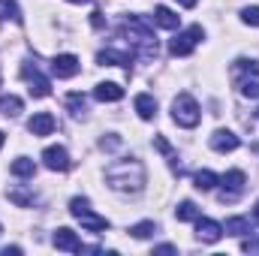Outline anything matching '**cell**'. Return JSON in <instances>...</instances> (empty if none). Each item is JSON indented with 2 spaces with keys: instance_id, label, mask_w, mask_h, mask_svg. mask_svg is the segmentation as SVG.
<instances>
[{
  "instance_id": "37",
  "label": "cell",
  "mask_w": 259,
  "mask_h": 256,
  "mask_svg": "<svg viewBox=\"0 0 259 256\" xmlns=\"http://www.w3.org/2000/svg\"><path fill=\"white\" fill-rule=\"evenodd\" d=\"M0 148H3V133H0Z\"/></svg>"
},
{
  "instance_id": "25",
  "label": "cell",
  "mask_w": 259,
  "mask_h": 256,
  "mask_svg": "<svg viewBox=\"0 0 259 256\" xmlns=\"http://www.w3.org/2000/svg\"><path fill=\"white\" fill-rule=\"evenodd\" d=\"M0 18H9L15 24H21V9L15 0H0Z\"/></svg>"
},
{
  "instance_id": "17",
  "label": "cell",
  "mask_w": 259,
  "mask_h": 256,
  "mask_svg": "<svg viewBox=\"0 0 259 256\" xmlns=\"http://www.w3.org/2000/svg\"><path fill=\"white\" fill-rule=\"evenodd\" d=\"M154 24H160V27H166V30H178L181 15L172 12L169 6H157V9H154Z\"/></svg>"
},
{
  "instance_id": "6",
  "label": "cell",
  "mask_w": 259,
  "mask_h": 256,
  "mask_svg": "<svg viewBox=\"0 0 259 256\" xmlns=\"http://www.w3.org/2000/svg\"><path fill=\"white\" fill-rule=\"evenodd\" d=\"M205 36V30L199 27V24H193V27H187V30H181L172 42H169V52L175 55V58H187L190 52L196 49V42Z\"/></svg>"
},
{
  "instance_id": "11",
  "label": "cell",
  "mask_w": 259,
  "mask_h": 256,
  "mask_svg": "<svg viewBox=\"0 0 259 256\" xmlns=\"http://www.w3.org/2000/svg\"><path fill=\"white\" fill-rule=\"evenodd\" d=\"M208 142H211V148H214L217 154H226V151H235V148L241 145V142H238V136H235L232 130H214Z\"/></svg>"
},
{
  "instance_id": "28",
  "label": "cell",
  "mask_w": 259,
  "mask_h": 256,
  "mask_svg": "<svg viewBox=\"0 0 259 256\" xmlns=\"http://www.w3.org/2000/svg\"><path fill=\"white\" fill-rule=\"evenodd\" d=\"M241 21L250 24V27H259V6H244L241 9Z\"/></svg>"
},
{
  "instance_id": "38",
  "label": "cell",
  "mask_w": 259,
  "mask_h": 256,
  "mask_svg": "<svg viewBox=\"0 0 259 256\" xmlns=\"http://www.w3.org/2000/svg\"><path fill=\"white\" fill-rule=\"evenodd\" d=\"M0 232H3V229H0Z\"/></svg>"
},
{
  "instance_id": "14",
  "label": "cell",
  "mask_w": 259,
  "mask_h": 256,
  "mask_svg": "<svg viewBox=\"0 0 259 256\" xmlns=\"http://www.w3.org/2000/svg\"><path fill=\"white\" fill-rule=\"evenodd\" d=\"M94 97H97L100 103H118V100L124 97V88L115 84V81H100V84L94 88Z\"/></svg>"
},
{
  "instance_id": "5",
  "label": "cell",
  "mask_w": 259,
  "mask_h": 256,
  "mask_svg": "<svg viewBox=\"0 0 259 256\" xmlns=\"http://www.w3.org/2000/svg\"><path fill=\"white\" fill-rule=\"evenodd\" d=\"M238 91L247 100H259V64L256 61H235Z\"/></svg>"
},
{
  "instance_id": "22",
  "label": "cell",
  "mask_w": 259,
  "mask_h": 256,
  "mask_svg": "<svg viewBox=\"0 0 259 256\" xmlns=\"http://www.w3.org/2000/svg\"><path fill=\"white\" fill-rule=\"evenodd\" d=\"M223 232L226 235H247L250 232V220L247 217H229L226 226H223Z\"/></svg>"
},
{
  "instance_id": "13",
  "label": "cell",
  "mask_w": 259,
  "mask_h": 256,
  "mask_svg": "<svg viewBox=\"0 0 259 256\" xmlns=\"http://www.w3.org/2000/svg\"><path fill=\"white\" fill-rule=\"evenodd\" d=\"M78 58L75 55H58L55 61H52V72L58 75V78H72L75 72H78Z\"/></svg>"
},
{
  "instance_id": "4",
  "label": "cell",
  "mask_w": 259,
  "mask_h": 256,
  "mask_svg": "<svg viewBox=\"0 0 259 256\" xmlns=\"http://www.w3.org/2000/svg\"><path fill=\"white\" fill-rule=\"evenodd\" d=\"M172 118H175V124L184 130H193L199 124V118H202V112H199V103H196L190 94H178L175 100H172Z\"/></svg>"
},
{
  "instance_id": "15",
  "label": "cell",
  "mask_w": 259,
  "mask_h": 256,
  "mask_svg": "<svg viewBox=\"0 0 259 256\" xmlns=\"http://www.w3.org/2000/svg\"><path fill=\"white\" fill-rule=\"evenodd\" d=\"M27 130H30L33 136H52V130H55V118H52L49 112H36V115L27 121Z\"/></svg>"
},
{
  "instance_id": "10",
  "label": "cell",
  "mask_w": 259,
  "mask_h": 256,
  "mask_svg": "<svg viewBox=\"0 0 259 256\" xmlns=\"http://www.w3.org/2000/svg\"><path fill=\"white\" fill-rule=\"evenodd\" d=\"M196 235H199V241L214 244V241L223 238V226L217 220H211V217H196Z\"/></svg>"
},
{
  "instance_id": "32",
  "label": "cell",
  "mask_w": 259,
  "mask_h": 256,
  "mask_svg": "<svg viewBox=\"0 0 259 256\" xmlns=\"http://www.w3.org/2000/svg\"><path fill=\"white\" fill-rule=\"evenodd\" d=\"M154 253H175V247H172V244H160Z\"/></svg>"
},
{
  "instance_id": "36",
  "label": "cell",
  "mask_w": 259,
  "mask_h": 256,
  "mask_svg": "<svg viewBox=\"0 0 259 256\" xmlns=\"http://www.w3.org/2000/svg\"><path fill=\"white\" fill-rule=\"evenodd\" d=\"M256 220H259V202H256Z\"/></svg>"
},
{
  "instance_id": "27",
  "label": "cell",
  "mask_w": 259,
  "mask_h": 256,
  "mask_svg": "<svg viewBox=\"0 0 259 256\" xmlns=\"http://www.w3.org/2000/svg\"><path fill=\"white\" fill-rule=\"evenodd\" d=\"M130 232H133V238H148V235L157 232V223H154V220H142V223L130 226Z\"/></svg>"
},
{
  "instance_id": "16",
  "label": "cell",
  "mask_w": 259,
  "mask_h": 256,
  "mask_svg": "<svg viewBox=\"0 0 259 256\" xmlns=\"http://www.w3.org/2000/svg\"><path fill=\"white\" fill-rule=\"evenodd\" d=\"M97 64H112V66H124V69H130V66H133V55H127V52H115V49H106V52L97 55Z\"/></svg>"
},
{
  "instance_id": "31",
  "label": "cell",
  "mask_w": 259,
  "mask_h": 256,
  "mask_svg": "<svg viewBox=\"0 0 259 256\" xmlns=\"http://www.w3.org/2000/svg\"><path fill=\"white\" fill-rule=\"evenodd\" d=\"M100 145H103V148H118V145H121V139H103Z\"/></svg>"
},
{
  "instance_id": "34",
  "label": "cell",
  "mask_w": 259,
  "mask_h": 256,
  "mask_svg": "<svg viewBox=\"0 0 259 256\" xmlns=\"http://www.w3.org/2000/svg\"><path fill=\"white\" fill-rule=\"evenodd\" d=\"M178 3H181L184 9H193V6H196V0H178Z\"/></svg>"
},
{
  "instance_id": "19",
  "label": "cell",
  "mask_w": 259,
  "mask_h": 256,
  "mask_svg": "<svg viewBox=\"0 0 259 256\" xmlns=\"http://www.w3.org/2000/svg\"><path fill=\"white\" fill-rule=\"evenodd\" d=\"M21 109H24V103H21L15 94H0V115H6V118H18Z\"/></svg>"
},
{
  "instance_id": "29",
  "label": "cell",
  "mask_w": 259,
  "mask_h": 256,
  "mask_svg": "<svg viewBox=\"0 0 259 256\" xmlns=\"http://www.w3.org/2000/svg\"><path fill=\"white\" fill-rule=\"evenodd\" d=\"M154 145H157V148H160V151H163L166 157H172V148H169V142H166L163 136H157V139H154Z\"/></svg>"
},
{
  "instance_id": "3",
  "label": "cell",
  "mask_w": 259,
  "mask_h": 256,
  "mask_svg": "<svg viewBox=\"0 0 259 256\" xmlns=\"http://www.w3.org/2000/svg\"><path fill=\"white\" fill-rule=\"evenodd\" d=\"M69 214H72L88 232H106V229H109V220L100 217V214H94V211H91V202H88L84 196H75V199L69 202Z\"/></svg>"
},
{
  "instance_id": "23",
  "label": "cell",
  "mask_w": 259,
  "mask_h": 256,
  "mask_svg": "<svg viewBox=\"0 0 259 256\" xmlns=\"http://www.w3.org/2000/svg\"><path fill=\"white\" fill-rule=\"evenodd\" d=\"M66 109H69L75 118H81V115L88 112V97H84V94H66Z\"/></svg>"
},
{
  "instance_id": "21",
  "label": "cell",
  "mask_w": 259,
  "mask_h": 256,
  "mask_svg": "<svg viewBox=\"0 0 259 256\" xmlns=\"http://www.w3.org/2000/svg\"><path fill=\"white\" fill-rule=\"evenodd\" d=\"M193 184H196V190L205 193V190H214V187L220 184V178H217L211 169H202V172H196L193 175Z\"/></svg>"
},
{
  "instance_id": "24",
  "label": "cell",
  "mask_w": 259,
  "mask_h": 256,
  "mask_svg": "<svg viewBox=\"0 0 259 256\" xmlns=\"http://www.w3.org/2000/svg\"><path fill=\"white\" fill-rule=\"evenodd\" d=\"M175 217H178L181 223H190V220H196V217H199V208H196V202L184 199V202L175 208Z\"/></svg>"
},
{
  "instance_id": "9",
  "label": "cell",
  "mask_w": 259,
  "mask_h": 256,
  "mask_svg": "<svg viewBox=\"0 0 259 256\" xmlns=\"http://www.w3.org/2000/svg\"><path fill=\"white\" fill-rule=\"evenodd\" d=\"M42 163H46V169H52V172H66V169H69V154H66L64 145H52V148L42 151Z\"/></svg>"
},
{
  "instance_id": "35",
  "label": "cell",
  "mask_w": 259,
  "mask_h": 256,
  "mask_svg": "<svg viewBox=\"0 0 259 256\" xmlns=\"http://www.w3.org/2000/svg\"><path fill=\"white\" fill-rule=\"evenodd\" d=\"M69 3H91V0H69Z\"/></svg>"
},
{
  "instance_id": "1",
  "label": "cell",
  "mask_w": 259,
  "mask_h": 256,
  "mask_svg": "<svg viewBox=\"0 0 259 256\" xmlns=\"http://www.w3.org/2000/svg\"><path fill=\"white\" fill-rule=\"evenodd\" d=\"M106 181L109 187L124 193H139L145 187V166L139 160H118L106 169Z\"/></svg>"
},
{
  "instance_id": "20",
  "label": "cell",
  "mask_w": 259,
  "mask_h": 256,
  "mask_svg": "<svg viewBox=\"0 0 259 256\" xmlns=\"http://www.w3.org/2000/svg\"><path fill=\"white\" fill-rule=\"evenodd\" d=\"M9 172H12L15 178H33V175H36V163L27 160V157H18V160H12Z\"/></svg>"
},
{
  "instance_id": "33",
  "label": "cell",
  "mask_w": 259,
  "mask_h": 256,
  "mask_svg": "<svg viewBox=\"0 0 259 256\" xmlns=\"http://www.w3.org/2000/svg\"><path fill=\"white\" fill-rule=\"evenodd\" d=\"M244 250H247V253H250V250H259V244L256 241H244Z\"/></svg>"
},
{
  "instance_id": "26",
  "label": "cell",
  "mask_w": 259,
  "mask_h": 256,
  "mask_svg": "<svg viewBox=\"0 0 259 256\" xmlns=\"http://www.w3.org/2000/svg\"><path fill=\"white\" fill-rule=\"evenodd\" d=\"M6 196H9V202H15L18 208H27V205L33 202V193H30V190H21V187H12Z\"/></svg>"
},
{
  "instance_id": "12",
  "label": "cell",
  "mask_w": 259,
  "mask_h": 256,
  "mask_svg": "<svg viewBox=\"0 0 259 256\" xmlns=\"http://www.w3.org/2000/svg\"><path fill=\"white\" fill-rule=\"evenodd\" d=\"M55 247L58 250H66V253H81L84 247H81V241H78V235L72 232V229H66V226H61L58 232H55Z\"/></svg>"
},
{
  "instance_id": "8",
  "label": "cell",
  "mask_w": 259,
  "mask_h": 256,
  "mask_svg": "<svg viewBox=\"0 0 259 256\" xmlns=\"http://www.w3.org/2000/svg\"><path fill=\"white\" fill-rule=\"evenodd\" d=\"M21 75L27 78V91H30V97H49L52 94V84H49V78L36 69V66L30 64V61H24V66H21Z\"/></svg>"
},
{
  "instance_id": "7",
  "label": "cell",
  "mask_w": 259,
  "mask_h": 256,
  "mask_svg": "<svg viewBox=\"0 0 259 256\" xmlns=\"http://www.w3.org/2000/svg\"><path fill=\"white\" fill-rule=\"evenodd\" d=\"M220 184H223L220 199H223V202H235V199H238V193L244 190V184H247V175H244L241 169H229V172L220 178Z\"/></svg>"
},
{
  "instance_id": "2",
  "label": "cell",
  "mask_w": 259,
  "mask_h": 256,
  "mask_svg": "<svg viewBox=\"0 0 259 256\" xmlns=\"http://www.w3.org/2000/svg\"><path fill=\"white\" fill-rule=\"evenodd\" d=\"M124 30L127 36L133 39V46L139 49L142 58H157V36H154V24L145 18V15H127L124 21Z\"/></svg>"
},
{
  "instance_id": "30",
  "label": "cell",
  "mask_w": 259,
  "mask_h": 256,
  "mask_svg": "<svg viewBox=\"0 0 259 256\" xmlns=\"http://www.w3.org/2000/svg\"><path fill=\"white\" fill-rule=\"evenodd\" d=\"M91 24H94V27H106V18H103V12H94V15H91Z\"/></svg>"
},
{
  "instance_id": "18",
  "label": "cell",
  "mask_w": 259,
  "mask_h": 256,
  "mask_svg": "<svg viewBox=\"0 0 259 256\" xmlns=\"http://www.w3.org/2000/svg\"><path fill=\"white\" fill-rule=\"evenodd\" d=\"M133 106H136V112H139L142 121H151V118L157 115V100H154L151 94H136Z\"/></svg>"
}]
</instances>
